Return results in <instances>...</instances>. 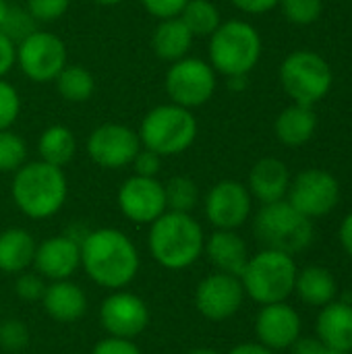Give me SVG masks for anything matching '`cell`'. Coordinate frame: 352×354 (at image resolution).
I'll return each instance as SVG.
<instances>
[{
    "mask_svg": "<svg viewBox=\"0 0 352 354\" xmlns=\"http://www.w3.org/2000/svg\"><path fill=\"white\" fill-rule=\"evenodd\" d=\"M81 268L106 290H124L139 274L141 257L135 243L118 228H98L81 239Z\"/></svg>",
    "mask_w": 352,
    "mask_h": 354,
    "instance_id": "6da1fadb",
    "label": "cell"
},
{
    "mask_svg": "<svg viewBox=\"0 0 352 354\" xmlns=\"http://www.w3.org/2000/svg\"><path fill=\"white\" fill-rule=\"evenodd\" d=\"M10 197L17 209L29 220H48L56 216L68 197L64 168L41 160L25 162L12 176Z\"/></svg>",
    "mask_w": 352,
    "mask_h": 354,
    "instance_id": "7a4b0ae2",
    "label": "cell"
},
{
    "mask_svg": "<svg viewBox=\"0 0 352 354\" xmlns=\"http://www.w3.org/2000/svg\"><path fill=\"white\" fill-rule=\"evenodd\" d=\"M205 247L201 224L191 214L164 212L149 224L147 249L158 266L170 272H180L199 261Z\"/></svg>",
    "mask_w": 352,
    "mask_h": 354,
    "instance_id": "3957f363",
    "label": "cell"
},
{
    "mask_svg": "<svg viewBox=\"0 0 352 354\" xmlns=\"http://www.w3.org/2000/svg\"><path fill=\"white\" fill-rule=\"evenodd\" d=\"M197 118L193 110L178 104H162L151 108L139 124L141 147L156 151L162 158L185 153L197 139Z\"/></svg>",
    "mask_w": 352,
    "mask_h": 354,
    "instance_id": "277c9868",
    "label": "cell"
},
{
    "mask_svg": "<svg viewBox=\"0 0 352 354\" xmlns=\"http://www.w3.org/2000/svg\"><path fill=\"white\" fill-rule=\"evenodd\" d=\"M297 272L299 268L293 255L274 249H261L259 253L249 257L241 274L245 297L261 307L282 303L295 292Z\"/></svg>",
    "mask_w": 352,
    "mask_h": 354,
    "instance_id": "5b68a950",
    "label": "cell"
},
{
    "mask_svg": "<svg viewBox=\"0 0 352 354\" xmlns=\"http://www.w3.org/2000/svg\"><path fill=\"white\" fill-rule=\"evenodd\" d=\"M253 232L263 249L282 251L293 257L309 249L315 236L313 220L295 209L286 199L261 205L253 220Z\"/></svg>",
    "mask_w": 352,
    "mask_h": 354,
    "instance_id": "8992f818",
    "label": "cell"
},
{
    "mask_svg": "<svg viewBox=\"0 0 352 354\" xmlns=\"http://www.w3.org/2000/svg\"><path fill=\"white\" fill-rule=\"evenodd\" d=\"M261 56V37L247 21H226L210 35V64L224 77L249 75Z\"/></svg>",
    "mask_w": 352,
    "mask_h": 354,
    "instance_id": "52a82bcc",
    "label": "cell"
},
{
    "mask_svg": "<svg viewBox=\"0 0 352 354\" xmlns=\"http://www.w3.org/2000/svg\"><path fill=\"white\" fill-rule=\"evenodd\" d=\"M280 81L295 104L313 106L330 91L332 71L319 54L297 50L284 58L280 66Z\"/></svg>",
    "mask_w": 352,
    "mask_h": 354,
    "instance_id": "ba28073f",
    "label": "cell"
},
{
    "mask_svg": "<svg viewBox=\"0 0 352 354\" xmlns=\"http://www.w3.org/2000/svg\"><path fill=\"white\" fill-rule=\"evenodd\" d=\"M216 75L207 60L185 56L170 64L164 87L172 104L193 110L212 100L218 85Z\"/></svg>",
    "mask_w": 352,
    "mask_h": 354,
    "instance_id": "9c48e42d",
    "label": "cell"
},
{
    "mask_svg": "<svg viewBox=\"0 0 352 354\" xmlns=\"http://www.w3.org/2000/svg\"><path fill=\"white\" fill-rule=\"evenodd\" d=\"M66 58V46L58 35L35 29L17 44L15 64L33 83H50L68 64Z\"/></svg>",
    "mask_w": 352,
    "mask_h": 354,
    "instance_id": "30bf717a",
    "label": "cell"
},
{
    "mask_svg": "<svg viewBox=\"0 0 352 354\" xmlns=\"http://www.w3.org/2000/svg\"><path fill=\"white\" fill-rule=\"evenodd\" d=\"M286 201L311 220L324 218L338 205L340 185L332 172L309 168L290 180Z\"/></svg>",
    "mask_w": 352,
    "mask_h": 354,
    "instance_id": "8fae6325",
    "label": "cell"
},
{
    "mask_svg": "<svg viewBox=\"0 0 352 354\" xmlns=\"http://www.w3.org/2000/svg\"><path fill=\"white\" fill-rule=\"evenodd\" d=\"M141 141L137 131L120 122H104L89 133L87 156L106 170H120L133 164Z\"/></svg>",
    "mask_w": 352,
    "mask_h": 354,
    "instance_id": "7c38bea8",
    "label": "cell"
},
{
    "mask_svg": "<svg viewBox=\"0 0 352 354\" xmlns=\"http://www.w3.org/2000/svg\"><path fill=\"white\" fill-rule=\"evenodd\" d=\"M147 303L129 290H112L100 307V326L108 336L135 340L149 326Z\"/></svg>",
    "mask_w": 352,
    "mask_h": 354,
    "instance_id": "4fadbf2b",
    "label": "cell"
},
{
    "mask_svg": "<svg viewBox=\"0 0 352 354\" xmlns=\"http://www.w3.org/2000/svg\"><path fill=\"white\" fill-rule=\"evenodd\" d=\"M251 209L253 197L239 180L216 183L203 199L205 218L216 230H239L249 220Z\"/></svg>",
    "mask_w": 352,
    "mask_h": 354,
    "instance_id": "5bb4252c",
    "label": "cell"
},
{
    "mask_svg": "<svg viewBox=\"0 0 352 354\" xmlns=\"http://www.w3.org/2000/svg\"><path fill=\"white\" fill-rule=\"evenodd\" d=\"M245 303L241 278L214 272L195 288V309L210 322H226L234 317Z\"/></svg>",
    "mask_w": 352,
    "mask_h": 354,
    "instance_id": "9a60e30c",
    "label": "cell"
},
{
    "mask_svg": "<svg viewBox=\"0 0 352 354\" xmlns=\"http://www.w3.org/2000/svg\"><path fill=\"white\" fill-rule=\"evenodd\" d=\"M116 199L122 216L135 224H151L168 212L164 183L149 176H129L120 185Z\"/></svg>",
    "mask_w": 352,
    "mask_h": 354,
    "instance_id": "2e32d148",
    "label": "cell"
},
{
    "mask_svg": "<svg viewBox=\"0 0 352 354\" xmlns=\"http://www.w3.org/2000/svg\"><path fill=\"white\" fill-rule=\"evenodd\" d=\"M46 282L71 280L81 268V241L73 234H56L41 241L31 266Z\"/></svg>",
    "mask_w": 352,
    "mask_h": 354,
    "instance_id": "e0dca14e",
    "label": "cell"
},
{
    "mask_svg": "<svg viewBox=\"0 0 352 354\" xmlns=\"http://www.w3.org/2000/svg\"><path fill=\"white\" fill-rule=\"evenodd\" d=\"M303 322L295 307L286 301L263 305L255 317V336L257 342L276 351H288L301 338Z\"/></svg>",
    "mask_w": 352,
    "mask_h": 354,
    "instance_id": "ac0fdd59",
    "label": "cell"
},
{
    "mask_svg": "<svg viewBox=\"0 0 352 354\" xmlns=\"http://www.w3.org/2000/svg\"><path fill=\"white\" fill-rule=\"evenodd\" d=\"M203 255H207V259L216 268V272L230 274L237 278H241V274L251 257L245 239L237 230H214L205 239Z\"/></svg>",
    "mask_w": 352,
    "mask_h": 354,
    "instance_id": "d6986e66",
    "label": "cell"
},
{
    "mask_svg": "<svg viewBox=\"0 0 352 354\" xmlns=\"http://www.w3.org/2000/svg\"><path fill=\"white\" fill-rule=\"evenodd\" d=\"M315 338L338 353H352V303L332 301L315 319Z\"/></svg>",
    "mask_w": 352,
    "mask_h": 354,
    "instance_id": "ffe728a7",
    "label": "cell"
},
{
    "mask_svg": "<svg viewBox=\"0 0 352 354\" xmlns=\"http://www.w3.org/2000/svg\"><path fill=\"white\" fill-rule=\"evenodd\" d=\"M39 303L46 315L58 324H75L87 311V297L83 288L73 280L48 282Z\"/></svg>",
    "mask_w": 352,
    "mask_h": 354,
    "instance_id": "44dd1931",
    "label": "cell"
},
{
    "mask_svg": "<svg viewBox=\"0 0 352 354\" xmlns=\"http://www.w3.org/2000/svg\"><path fill=\"white\" fill-rule=\"evenodd\" d=\"M290 187V172L278 158H261L249 172V193L261 205L286 199Z\"/></svg>",
    "mask_w": 352,
    "mask_h": 354,
    "instance_id": "7402d4cb",
    "label": "cell"
},
{
    "mask_svg": "<svg viewBox=\"0 0 352 354\" xmlns=\"http://www.w3.org/2000/svg\"><path fill=\"white\" fill-rule=\"evenodd\" d=\"M37 243L25 228H6L0 232V272L17 276L33 266Z\"/></svg>",
    "mask_w": 352,
    "mask_h": 354,
    "instance_id": "603a6c76",
    "label": "cell"
},
{
    "mask_svg": "<svg viewBox=\"0 0 352 354\" xmlns=\"http://www.w3.org/2000/svg\"><path fill=\"white\" fill-rule=\"evenodd\" d=\"M297 297L309 305V307H324L332 301H336L338 295V282L334 274L324 266H307L297 272L295 282Z\"/></svg>",
    "mask_w": 352,
    "mask_h": 354,
    "instance_id": "cb8c5ba5",
    "label": "cell"
},
{
    "mask_svg": "<svg viewBox=\"0 0 352 354\" xmlns=\"http://www.w3.org/2000/svg\"><path fill=\"white\" fill-rule=\"evenodd\" d=\"M191 46H193V33L189 31V27L183 23L180 17L164 19L154 29L151 48L160 60H166L172 64V62L189 56Z\"/></svg>",
    "mask_w": 352,
    "mask_h": 354,
    "instance_id": "d4e9b609",
    "label": "cell"
},
{
    "mask_svg": "<svg viewBox=\"0 0 352 354\" xmlns=\"http://www.w3.org/2000/svg\"><path fill=\"white\" fill-rule=\"evenodd\" d=\"M317 127V118L311 106H303V104H293L288 108H284L274 124L276 137L288 145V147H299L305 145Z\"/></svg>",
    "mask_w": 352,
    "mask_h": 354,
    "instance_id": "484cf974",
    "label": "cell"
},
{
    "mask_svg": "<svg viewBox=\"0 0 352 354\" xmlns=\"http://www.w3.org/2000/svg\"><path fill=\"white\" fill-rule=\"evenodd\" d=\"M37 153L39 160L58 168H64L73 162L77 153V139L75 133L64 124H52L44 129L37 139Z\"/></svg>",
    "mask_w": 352,
    "mask_h": 354,
    "instance_id": "4316f807",
    "label": "cell"
},
{
    "mask_svg": "<svg viewBox=\"0 0 352 354\" xmlns=\"http://www.w3.org/2000/svg\"><path fill=\"white\" fill-rule=\"evenodd\" d=\"M56 83V91L62 100L71 102V104H83L87 102L93 91H95V79L93 75L79 64H66L58 77L54 79Z\"/></svg>",
    "mask_w": 352,
    "mask_h": 354,
    "instance_id": "83f0119b",
    "label": "cell"
},
{
    "mask_svg": "<svg viewBox=\"0 0 352 354\" xmlns=\"http://www.w3.org/2000/svg\"><path fill=\"white\" fill-rule=\"evenodd\" d=\"M180 19L189 27L193 37H197V35L210 37L222 23L220 8L212 0H189L180 12Z\"/></svg>",
    "mask_w": 352,
    "mask_h": 354,
    "instance_id": "f1b7e54d",
    "label": "cell"
},
{
    "mask_svg": "<svg viewBox=\"0 0 352 354\" xmlns=\"http://www.w3.org/2000/svg\"><path fill=\"white\" fill-rule=\"evenodd\" d=\"M166 193V205L168 212H180V214H193V209L199 203V187L189 176H172L168 183H164Z\"/></svg>",
    "mask_w": 352,
    "mask_h": 354,
    "instance_id": "f546056e",
    "label": "cell"
},
{
    "mask_svg": "<svg viewBox=\"0 0 352 354\" xmlns=\"http://www.w3.org/2000/svg\"><path fill=\"white\" fill-rule=\"evenodd\" d=\"M27 162V143L10 129L0 131V172H17Z\"/></svg>",
    "mask_w": 352,
    "mask_h": 354,
    "instance_id": "4dcf8cb0",
    "label": "cell"
},
{
    "mask_svg": "<svg viewBox=\"0 0 352 354\" xmlns=\"http://www.w3.org/2000/svg\"><path fill=\"white\" fill-rule=\"evenodd\" d=\"M0 31L12 39L15 44H19L21 39H25L29 33L35 31V19L29 15L27 8H17V6H8V12L0 25Z\"/></svg>",
    "mask_w": 352,
    "mask_h": 354,
    "instance_id": "1f68e13d",
    "label": "cell"
},
{
    "mask_svg": "<svg viewBox=\"0 0 352 354\" xmlns=\"http://www.w3.org/2000/svg\"><path fill=\"white\" fill-rule=\"evenodd\" d=\"M284 17L295 25H311L322 17V0H280Z\"/></svg>",
    "mask_w": 352,
    "mask_h": 354,
    "instance_id": "d6a6232c",
    "label": "cell"
},
{
    "mask_svg": "<svg viewBox=\"0 0 352 354\" xmlns=\"http://www.w3.org/2000/svg\"><path fill=\"white\" fill-rule=\"evenodd\" d=\"M29 328L21 319H0V348L21 353L29 346Z\"/></svg>",
    "mask_w": 352,
    "mask_h": 354,
    "instance_id": "836d02e7",
    "label": "cell"
},
{
    "mask_svg": "<svg viewBox=\"0 0 352 354\" xmlns=\"http://www.w3.org/2000/svg\"><path fill=\"white\" fill-rule=\"evenodd\" d=\"M21 114V95L12 83L0 79V131L10 129Z\"/></svg>",
    "mask_w": 352,
    "mask_h": 354,
    "instance_id": "e575fe53",
    "label": "cell"
},
{
    "mask_svg": "<svg viewBox=\"0 0 352 354\" xmlns=\"http://www.w3.org/2000/svg\"><path fill=\"white\" fill-rule=\"evenodd\" d=\"M46 286H48V282L35 270H27V272L17 274L15 295L25 303H35V301H41Z\"/></svg>",
    "mask_w": 352,
    "mask_h": 354,
    "instance_id": "d590c367",
    "label": "cell"
},
{
    "mask_svg": "<svg viewBox=\"0 0 352 354\" xmlns=\"http://www.w3.org/2000/svg\"><path fill=\"white\" fill-rule=\"evenodd\" d=\"M71 0H27V10L35 23H54L68 10Z\"/></svg>",
    "mask_w": 352,
    "mask_h": 354,
    "instance_id": "8d00e7d4",
    "label": "cell"
},
{
    "mask_svg": "<svg viewBox=\"0 0 352 354\" xmlns=\"http://www.w3.org/2000/svg\"><path fill=\"white\" fill-rule=\"evenodd\" d=\"M135 168L137 176H149V178H158L160 170H162V156H158L151 149L141 147L131 164Z\"/></svg>",
    "mask_w": 352,
    "mask_h": 354,
    "instance_id": "74e56055",
    "label": "cell"
},
{
    "mask_svg": "<svg viewBox=\"0 0 352 354\" xmlns=\"http://www.w3.org/2000/svg\"><path fill=\"white\" fill-rule=\"evenodd\" d=\"M189 0H141L143 8L156 17L158 21L164 19H172V17H180L183 8L187 6Z\"/></svg>",
    "mask_w": 352,
    "mask_h": 354,
    "instance_id": "f35d334b",
    "label": "cell"
},
{
    "mask_svg": "<svg viewBox=\"0 0 352 354\" xmlns=\"http://www.w3.org/2000/svg\"><path fill=\"white\" fill-rule=\"evenodd\" d=\"M89 354H143L141 348L135 344V340L127 338H116V336H106L104 340L95 342Z\"/></svg>",
    "mask_w": 352,
    "mask_h": 354,
    "instance_id": "ab89813d",
    "label": "cell"
},
{
    "mask_svg": "<svg viewBox=\"0 0 352 354\" xmlns=\"http://www.w3.org/2000/svg\"><path fill=\"white\" fill-rule=\"evenodd\" d=\"M17 60V44L0 31V79H4Z\"/></svg>",
    "mask_w": 352,
    "mask_h": 354,
    "instance_id": "60d3db41",
    "label": "cell"
},
{
    "mask_svg": "<svg viewBox=\"0 0 352 354\" xmlns=\"http://www.w3.org/2000/svg\"><path fill=\"white\" fill-rule=\"evenodd\" d=\"M293 354H344V353H338V351H334V348H330V346H326L324 342H319L315 336L313 338H299L295 344H293Z\"/></svg>",
    "mask_w": 352,
    "mask_h": 354,
    "instance_id": "b9f144b4",
    "label": "cell"
},
{
    "mask_svg": "<svg viewBox=\"0 0 352 354\" xmlns=\"http://www.w3.org/2000/svg\"><path fill=\"white\" fill-rule=\"evenodd\" d=\"M239 10L249 12V15H261L272 10L276 4H280V0H230Z\"/></svg>",
    "mask_w": 352,
    "mask_h": 354,
    "instance_id": "7bdbcfd3",
    "label": "cell"
},
{
    "mask_svg": "<svg viewBox=\"0 0 352 354\" xmlns=\"http://www.w3.org/2000/svg\"><path fill=\"white\" fill-rule=\"evenodd\" d=\"M338 239H340L342 249L352 257V212L342 220L340 230H338Z\"/></svg>",
    "mask_w": 352,
    "mask_h": 354,
    "instance_id": "ee69618b",
    "label": "cell"
},
{
    "mask_svg": "<svg viewBox=\"0 0 352 354\" xmlns=\"http://www.w3.org/2000/svg\"><path fill=\"white\" fill-rule=\"evenodd\" d=\"M228 354H276L272 348L259 344V342H243V344H237L234 348H230Z\"/></svg>",
    "mask_w": 352,
    "mask_h": 354,
    "instance_id": "f6af8a7d",
    "label": "cell"
},
{
    "mask_svg": "<svg viewBox=\"0 0 352 354\" xmlns=\"http://www.w3.org/2000/svg\"><path fill=\"white\" fill-rule=\"evenodd\" d=\"M228 79V89L232 91H243L247 87V75H234V77H226Z\"/></svg>",
    "mask_w": 352,
    "mask_h": 354,
    "instance_id": "bcb514c9",
    "label": "cell"
},
{
    "mask_svg": "<svg viewBox=\"0 0 352 354\" xmlns=\"http://www.w3.org/2000/svg\"><path fill=\"white\" fill-rule=\"evenodd\" d=\"M187 354H220L216 348H207V346H199V348H191Z\"/></svg>",
    "mask_w": 352,
    "mask_h": 354,
    "instance_id": "7dc6e473",
    "label": "cell"
},
{
    "mask_svg": "<svg viewBox=\"0 0 352 354\" xmlns=\"http://www.w3.org/2000/svg\"><path fill=\"white\" fill-rule=\"evenodd\" d=\"M8 2L6 0H0V25H2V21H4V17H6V12H8Z\"/></svg>",
    "mask_w": 352,
    "mask_h": 354,
    "instance_id": "c3c4849f",
    "label": "cell"
},
{
    "mask_svg": "<svg viewBox=\"0 0 352 354\" xmlns=\"http://www.w3.org/2000/svg\"><path fill=\"white\" fill-rule=\"evenodd\" d=\"M93 4H100V6H116V4H120L122 0H91Z\"/></svg>",
    "mask_w": 352,
    "mask_h": 354,
    "instance_id": "681fc988",
    "label": "cell"
},
{
    "mask_svg": "<svg viewBox=\"0 0 352 354\" xmlns=\"http://www.w3.org/2000/svg\"><path fill=\"white\" fill-rule=\"evenodd\" d=\"M0 319H2V309H0Z\"/></svg>",
    "mask_w": 352,
    "mask_h": 354,
    "instance_id": "f907efd6",
    "label": "cell"
},
{
    "mask_svg": "<svg viewBox=\"0 0 352 354\" xmlns=\"http://www.w3.org/2000/svg\"><path fill=\"white\" fill-rule=\"evenodd\" d=\"M349 354H352V353H349Z\"/></svg>",
    "mask_w": 352,
    "mask_h": 354,
    "instance_id": "816d5d0a",
    "label": "cell"
}]
</instances>
